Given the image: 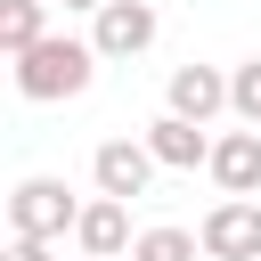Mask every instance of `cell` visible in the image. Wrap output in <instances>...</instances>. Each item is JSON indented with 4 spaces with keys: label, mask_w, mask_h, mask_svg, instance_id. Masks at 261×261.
<instances>
[{
    "label": "cell",
    "mask_w": 261,
    "mask_h": 261,
    "mask_svg": "<svg viewBox=\"0 0 261 261\" xmlns=\"http://www.w3.org/2000/svg\"><path fill=\"white\" fill-rule=\"evenodd\" d=\"M98 65H106V57H98V41H73V33H41V41L16 57V90H24L33 106H57V98H82Z\"/></svg>",
    "instance_id": "6da1fadb"
},
{
    "label": "cell",
    "mask_w": 261,
    "mask_h": 261,
    "mask_svg": "<svg viewBox=\"0 0 261 261\" xmlns=\"http://www.w3.org/2000/svg\"><path fill=\"white\" fill-rule=\"evenodd\" d=\"M73 220H82V204L65 196V179H16V196H8V228H24V237H73Z\"/></svg>",
    "instance_id": "7a4b0ae2"
},
{
    "label": "cell",
    "mask_w": 261,
    "mask_h": 261,
    "mask_svg": "<svg viewBox=\"0 0 261 261\" xmlns=\"http://www.w3.org/2000/svg\"><path fill=\"white\" fill-rule=\"evenodd\" d=\"M196 237L212 261H261V196H220Z\"/></svg>",
    "instance_id": "3957f363"
},
{
    "label": "cell",
    "mask_w": 261,
    "mask_h": 261,
    "mask_svg": "<svg viewBox=\"0 0 261 261\" xmlns=\"http://www.w3.org/2000/svg\"><path fill=\"white\" fill-rule=\"evenodd\" d=\"M204 253V237H188V228H139V245H130V261H196Z\"/></svg>",
    "instance_id": "8fae6325"
},
{
    "label": "cell",
    "mask_w": 261,
    "mask_h": 261,
    "mask_svg": "<svg viewBox=\"0 0 261 261\" xmlns=\"http://www.w3.org/2000/svg\"><path fill=\"white\" fill-rule=\"evenodd\" d=\"M163 163H155V147L147 139H98V155H90V179L106 188V196H147V179H155Z\"/></svg>",
    "instance_id": "277c9868"
},
{
    "label": "cell",
    "mask_w": 261,
    "mask_h": 261,
    "mask_svg": "<svg viewBox=\"0 0 261 261\" xmlns=\"http://www.w3.org/2000/svg\"><path fill=\"white\" fill-rule=\"evenodd\" d=\"M204 171L220 179V196H261V122L212 139V163H204Z\"/></svg>",
    "instance_id": "ba28073f"
},
{
    "label": "cell",
    "mask_w": 261,
    "mask_h": 261,
    "mask_svg": "<svg viewBox=\"0 0 261 261\" xmlns=\"http://www.w3.org/2000/svg\"><path fill=\"white\" fill-rule=\"evenodd\" d=\"M57 8H90V16H98V8H106V0H57Z\"/></svg>",
    "instance_id": "5bb4252c"
},
{
    "label": "cell",
    "mask_w": 261,
    "mask_h": 261,
    "mask_svg": "<svg viewBox=\"0 0 261 261\" xmlns=\"http://www.w3.org/2000/svg\"><path fill=\"white\" fill-rule=\"evenodd\" d=\"M82 261H114V253H82Z\"/></svg>",
    "instance_id": "9a60e30c"
},
{
    "label": "cell",
    "mask_w": 261,
    "mask_h": 261,
    "mask_svg": "<svg viewBox=\"0 0 261 261\" xmlns=\"http://www.w3.org/2000/svg\"><path fill=\"white\" fill-rule=\"evenodd\" d=\"M41 33H49V0H0V49L8 57H24Z\"/></svg>",
    "instance_id": "30bf717a"
},
{
    "label": "cell",
    "mask_w": 261,
    "mask_h": 261,
    "mask_svg": "<svg viewBox=\"0 0 261 261\" xmlns=\"http://www.w3.org/2000/svg\"><path fill=\"white\" fill-rule=\"evenodd\" d=\"M155 8L147 0H106L98 8V24H90V41H98V57H147L155 49Z\"/></svg>",
    "instance_id": "5b68a950"
},
{
    "label": "cell",
    "mask_w": 261,
    "mask_h": 261,
    "mask_svg": "<svg viewBox=\"0 0 261 261\" xmlns=\"http://www.w3.org/2000/svg\"><path fill=\"white\" fill-rule=\"evenodd\" d=\"M228 106H237L245 122H261V57H245V65L228 73Z\"/></svg>",
    "instance_id": "7c38bea8"
},
{
    "label": "cell",
    "mask_w": 261,
    "mask_h": 261,
    "mask_svg": "<svg viewBox=\"0 0 261 261\" xmlns=\"http://www.w3.org/2000/svg\"><path fill=\"white\" fill-rule=\"evenodd\" d=\"M147 147H155V163H163V171H196V163H212L204 122H196V114H171V106L147 122Z\"/></svg>",
    "instance_id": "8992f818"
},
{
    "label": "cell",
    "mask_w": 261,
    "mask_h": 261,
    "mask_svg": "<svg viewBox=\"0 0 261 261\" xmlns=\"http://www.w3.org/2000/svg\"><path fill=\"white\" fill-rule=\"evenodd\" d=\"M0 261H49V237H24V228H8V253Z\"/></svg>",
    "instance_id": "4fadbf2b"
},
{
    "label": "cell",
    "mask_w": 261,
    "mask_h": 261,
    "mask_svg": "<svg viewBox=\"0 0 261 261\" xmlns=\"http://www.w3.org/2000/svg\"><path fill=\"white\" fill-rule=\"evenodd\" d=\"M220 106H228V73H220V65H179V73H171V114L212 122Z\"/></svg>",
    "instance_id": "9c48e42d"
},
{
    "label": "cell",
    "mask_w": 261,
    "mask_h": 261,
    "mask_svg": "<svg viewBox=\"0 0 261 261\" xmlns=\"http://www.w3.org/2000/svg\"><path fill=\"white\" fill-rule=\"evenodd\" d=\"M73 245H82V253H114V261H122V253L139 245V237H130V204L98 188V196L82 204V220H73Z\"/></svg>",
    "instance_id": "52a82bcc"
}]
</instances>
